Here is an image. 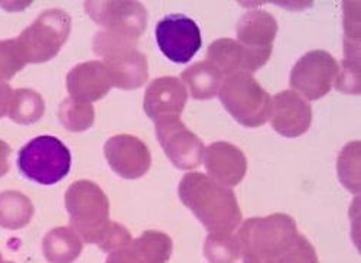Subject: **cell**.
Returning <instances> with one entry per match:
<instances>
[{
    "label": "cell",
    "mask_w": 361,
    "mask_h": 263,
    "mask_svg": "<svg viewBox=\"0 0 361 263\" xmlns=\"http://www.w3.org/2000/svg\"><path fill=\"white\" fill-rule=\"evenodd\" d=\"M178 194L184 206L212 233L233 231L242 223L234 192L201 172L184 175Z\"/></svg>",
    "instance_id": "1"
},
{
    "label": "cell",
    "mask_w": 361,
    "mask_h": 263,
    "mask_svg": "<svg viewBox=\"0 0 361 263\" xmlns=\"http://www.w3.org/2000/svg\"><path fill=\"white\" fill-rule=\"evenodd\" d=\"M295 220L282 213L245 221L237 239L245 263H278L298 238Z\"/></svg>",
    "instance_id": "2"
},
{
    "label": "cell",
    "mask_w": 361,
    "mask_h": 263,
    "mask_svg": "<svg viewBox=\"0 0 361 263\" xmlns=\"http://www.w3.org/2000/svg\"><path fill=\"white\" fill-rule=\"evenodd\" d=\"M66 207L71 228L85 243H99L110 223V202L93 181H75L66 192Z\"/></svg>",
    "instance_id": "3"
},
{
    "label": "cell",
    "mask_w": 361,
    "mask_h": 263,
    "mask_svg": "<svg viewBox=\"0 0 361 263\" xmlns=\"http://www.w3.org/2000/svg\"><path fill=\"white\" fill-rule=\"evenodd\" d=\"M94 51L104 58V67L111 84L117 89L135 90L142 87L149 75L145 54L136 49V42L99 32L93 41Z\"/></svg>",
    "instance_id": "4"
},
{
    "label": "cell",
    "mask_w": 361,
    "mask_h": 263,
    "mask_svg": "<svg viewBox=\"0 0 361 263\" xmlns=\"http://www.w3.org/2000/svg\"><path fill=\"white\" fill-rule=\"evenodd\" d=\"M220 100L233 118L246 128H259L269 121L272 97L250 73H235L223 80Z\"/></svg>",
    "instance_id": "5"
},
{
    "label": "cell",
    "mask_w": 361,
    "mask_h": 263,
    "mask_svg": "<svg viewBox=\"0 0 361 263\" xmlns=\"http://www.w3.org/2000/svg\"><path fill=\"white\" fill-rule=\"evenodd\" d=\"M22 175L41 185L64 180L71 169V154L55 136H38L27 142L18 154Z\"/></svg>",
    "instance_id": "6"
},
{
    "label": "cell",
    "mask_w": 361,
    "mask_h": 263,
    "mask_svg": "<svg viewBox=\"0 0 361 263\" xmlns=\"http://www.w3.org/2000/svg\"><path fill=\"white\" fill-rule=\"evenodd\" d=\"M71 32V18L61 9L41 13L16 38L26 64H39L52 60L61 51Z\"/></svg>",
    "instance_id": "7"
},
{
    "label": "cell",
    "mask_w": 361,
    "mask_h": 263,
    "mask_svg": "<svg viewBox=\"0 0 361 263\" xmlns=\"http://www.w3.org/2000/svg\"><path fill=\"white\" fill-rule=\"evenodd\" d=\"M338 73V63L329 52L310 51L295 64L290 73V85L308 100H318L333 89Z\"/></svg>",
    "instance_id": "8"
},
{
    "label": "cell",
    "mask_w": 361,
    "mask_h": 263,
    "mask_svg": "<svg viewBox=\"0 0 361 263\" xmlns=\"http://www.w3.org/2000/svg\"><path fill=\"white\" fill-rule=\"evenodd\" d=\"M84 6L106 34L136 42L146 29L147 15L139 2H85Z\"/></svg>",
    "instance_id": "9"
},
{
    "label": "cell",
    "mask_w": 361,
    "mask_h": 263,
    "mask_svg": "<svg viewBox=\"0 0 361 263\" xmlns=\"http://www.w3.org/2000/svg\"><path fill=\"white\" fill-rule=\"evenodd\" d=\"M157 41L169 61L187 64L201 48V32L191 18L175 13L161 19L157 25Z\"/></svg>",
    "instance_id": "10"
},
{
    "label": "cell",
    "mask_w": 361,
    "mask_h": 263,
    "mask_svg": "<svg viewBox=\"0 0 361 263\" xmlns=\"http://www.w3.org/2000/svg\"><path fill=\"white\" fill-rule=\"evenodd\" d=\"M157 136L169 161L179 169L198 168L204 158V143L180 118H168L155 123Z\"/></svg>",
    "instance_id": "11"
},
{
    "label": "cell",
    "mask_w": 361,
    "mask_h": 263,
    "mask_svg": "<svg viewBox=\"0 0 361 263\" xmlns=\"http://www.w3.org/2000/svg\"><path fill=\"white\" fill-rule=\"evenodd\" d=\"M104 155L110 168L126 180L143 177L152 162L145 142L133 135L110 137L104 145Z\"/></svg>",
    "instance_id": "12"
},
{
    "label": "cell",
    "mask_w": 361,
    "mask_h": 263,
    "mask_svg": "<svg viewBox=\"0 0 361 263\" xmlns=\"http://www.w3.org/2000/svg\"><path fill=\"white\" fill-rule=\"evenodd\" d=\"M188 99L184 82L175 77H161L147 85L145 111L155 123L168 118H180Z\"/></svg>",
    "instance_id": "13"
},
{
    "label": "cell",
    "mask_w": 361,
    "mask_h": 263,
    "mask_svg": "<svg viewBox=\"0 0 361 263\" xmlns=\"http://www.w3.org/2000/svg\"><path fill=\"white\" fill-rule=\"evenodd\" d=\"M270 123L282 136L298 137L304 135L312 122L311 104L296 92H282L270 102Z\"/></svg>",
    "instance_id": "14"
},
{
    "label": "cell",
    "mask_w": 361,
    "mask_h": 263,
    "mask_svg": "<svg viewBox=\"0 0 361 263\" xmlns=\"http://www.w3.org/2000/svg\"><path fill=\"white\" fill-rule=\"evenodd\" d=\"M278 34V22L264 11L246 13L237 25V42L250 51L264 66L272 54L274 41Z\"/></svg>",
    "instance_id": "15"
},
{
    "label": "cell",
    "mask_w": 361,
    "mask_h": 263,
    "mask_svg": "<svg viewBox=\"0 0 361 263\" xmlns=\"http://www.w3.org/2000/svg\"><path fill=\"white\" fill-rule=\"evenodd\" d=\"M209 178L224 187H234L245 178L247 161L237 146L228 142L209 145L202 158Z\"/></svg>",
    "instance_id": "16"
},
{
    "label": "cell",
    "mask_w": 361,
    "mask_h": 263,
    "mask_svg": "<svg viewBox=\"0 0 361 263\" xmlns=\"http://www.w3.org/2000/svg\"><path fill=\"white\" fill-rule=\"evenodd\" d=\"M113 87L110 75L100 61L75 66L67 75V89L73 99L93 103L103 99Z\"/></svg>",
    "instance_id": "17"
},
{
    "label": "cell",
    "mask_w": 361,
    "mask_h": 263,
    "mask_svg": "<svg viewBox=\"0 0 361 263\" xmlns=\"http://www.w3.org/2000/svg\"><path fill=\"white\" fill-rule=\"evenodd\" d=\"M208 63H212L223 75H233L235 73H252L263 67L257 58L247 51L242 44L223 38L214 41L207 52Z\"/></svg>",
    "instance_id": "18"
},
{
    "label": "cell",
    "mask_w": 361,
    "mask_h": 263,
    "mask_svg": "<svg viewBox=\"0 0 361 263\" xmlns=\"http://www.w3.org/2000/svg\"><path fill=\"white\" fill-rule=\"evenodd\" d=\"M42 250L49 263H73L82 252V239L71 227H56L44 238Z\"/></svg>",
    "instance_id": "19"
},
{
    "label": "cell",
    "mask_w": 361,
    "mask_h": 263,
    "mask_svg": "<svg viewBox=\"0 0 361 263\" xmlns=\"http://www.w3.org/2000/svg\"><path fill=\"white\" fill-rule=\"evenodd\" d=\"M180 81L187 92L197 100L213 99L219 94L223 82V74L208 61H201L180 74Z\"/></svg>",
    "instance_id": "20"
},
{
    "label": "cell",
    "mask_w": 361,
    "mask_h": 263,
    "mask_svg": "<svg viewBox=\"0 0 361 263\" xmlns=\"http://www.w3.org/2000/svg\"><path fill=\"white\" fill-rule=\"evenodd\" d=\"M34 204L19 191L0 194V227L19 230L29 224L34 217Z\"/></svg>",
    "instance_id": "21"
},
{
    "label": "cell",
    "mask_w": 361,
    "mask_h": 263,
    "mask_svg": "<svg viewBox=\"0 0 361 263\" xmlns=\"http://www.w3.org/2000/svg\"><path fill=\"white\" fill-rule=\"evenodd\" d=\"M130 246L140 263H166L173 250L171 238L157 230L145 231Z\"/></svg>",
    "instance_id": "22"
},
{
    "label": "cell",
    "mask_w": 361,
    "mask_h": 263,
    "mask_svg": "<svg viewBox=\"0 0 361 263\" xmlns=\"http://www.w3.org/2000/svg\"><path fill=\"white\" fill-rule=\"evenodd\" d=\"M44 111L45 104L39 93L29 89H19L13 92L12 103L8 113L13 122L23 126L32 125L42 118Z\"/></svg>",
    "instance_id": "23"
},
{
    "label": "cell",
    "mask_w": 361,
    "mask_h": 263,
    "mask_svg": "<svg viewBox=\"0 0 361 263\" xmlns=\"http://www.w3.org/2000/svg\"><path fill=\"white\" fill-rule=\"evenodd\" d=\"M58 118L67 130L82 132L94 123V107L92 103L68 97L59 106Z\"/></svg>",
    "instance_id": "24"
},
{
    "label": "cell",
    "mask_w": 361,
    "mask_h": 263,
    "mask_svg": "<svg viewBox=\"0 0 361 263\" xmlns=\"http://www.w3.org/2000/svg\"><path fill=\"white\" fill-rule=\"evenodd\" d=\"M204 255L209 263H235L240 257V245L231 231L212 233L205 240Z\"/></svg>",
    "instance_id": "25"
},
{
    "label": "cell",
    "mask_w": 361,
    "mask_h": 263,
    "mask_svg": "<svg viewBox=\"0 0 361 263\" xmlns=\"http://www.w3.org/2000/svg\"><path fill=\"white\" fill-rule=\"evenodd\" d=\"M26 66L16 39L0 41V81L11 80Z\"/></svg>",
    "instance_id": "26"
},
{
    "label": "cell",
    "mask_w": 361,
    "mask_h": 263,
    "mask_svg": "<svg viewBox=\"0 0 361 263\" xmlns=\"http://www.w3.org/2000/svg\"><path fill=\"white\" fill-rule=\"evenodd\" d=\"M132 240L133 239L130 236V233L125 226L110 221L97 245L102 250L111 253L114 250H120L129 246Z\"/></svg>",
    "instance_id": "27"
},
{
    "label": "cell",
    "mask_w": 361,
    "mask_h": 263,
    "mask_svg": "<svg viewBox=\"0 0 361 263\" xmlns=\"http://www.w3.org/2000/svg\"><path fill=\"white\" fill-rule=\"evenodd\" d=\"M278 263H319L315 249L302 235H298L289 250Z\"/></svg>",
    "instance_id": "28"
},
{
    "label": "cell",
    "mask_w": 361,
    "mask_h": 263,
    "mask_svg": "<svg viewBox=\"0 0 361 263\" xmlns=\"http://www.w3.org/2000/svg\"><path fill=\"white\" fill-rule=\"evenodd\" d=\"M106 263H140L136 257L132 246H126L120 250H114L109 255Z\"/></svg>",
    "instance_id": "29"
},
{
    "label": "cell",
    "mask_w": 361,
    "mask_h": 263,
    "mask_svg": "<svg viewBox=\"0 0 361 263\" xmlns=\"http://www.w3.org/2000/svg\"><path fill=\"white\" fill-rule=\"evenodd\" d=\"M12 97L13 90L11 89V85L5 81H0V119L9 113Z\"/></svg>",
    "instance_id": "30"
},
{
    "label": "cell",
    "mask_w": 361,
    "mask_h": 263,
    "mask_svg": "<svg viewBox=\"0 0 361 263\" xmlns=\"http://www.w3.org/2000/svg\"><path fill=\"white\" fill-rule=\"evenodd\" d=\"M11 146L0 140V178L4 177V175H6V172L9 171V157H11Z\"/></svg>",
    "instance_id": "31"
},
{
    "label": "cell",
    "mask_w": 361,
    "mask_h": 263,
    "mask_svg": "<svg viewBox=\"0 0 361 263\" xmlns=\"http://www.w3.org/2000/svg\"><path fill=\"white\" fill-rule=\"evenodd\" d=\"M0 263H4V257H2V255H0Z\"/></svg>",
    "instance_id": "32"
},
{
    "label": "cell",
    "mask_w": 361,
    "mask_h": 263,
    "mask_svg": "<svg viewBox=\"0 0 361 263\" xmlns=\"http://www.w3.org/2000/svg\"><path fill=\"white\" fill-rule=\"evenodd\" d=\"M6 263H15V262H6Z\"/></svg>",
    "instance_id": "33"
}]
</instances>
